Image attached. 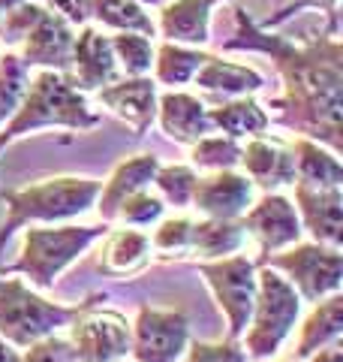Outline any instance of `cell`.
Listing matches in <instances>:
<instances>
[{"mask_svg":"<svg viewBox=\"0 0 343 362\" xmlns=\"http://www.w3.org/2000/svg\"><path fill=\"white\" fill-rule=\"evenodd\" d=\"M223 49L271 54L283 76V97L274 100V109H283L280 124L299 130L307 139L328 142L331 151H340L343 45L337 33L328 30L311 42H292L256 25L247 9H235V37Z\"/></svg>","mask_w":343,"mask_h":362,"instance_id":"1","label":"cell"},{"mask_svg":"<svg viewBox=\"0 0 343 362\" xmlns=\"http://www.w3.org/2000/svg\"><path fill=\"white\" fill-rule=\"evenodd\" d=\"M100 124V115L90 112L85 94L76 88L70 73L42 70L33 82H28L21 103L0 130V154L18 136L40 127H70V130H90Z\"/></svg>","mask_w":343,"mask_h":362,"instance_id":"2","label":"cell"},{"mask_svg":"<svg viewBox=\"0 0 343 362\" xmlns=\"http://www.w3.org/2000/svg\"><path fill=\"white\" fill-rule=\"evenodd\" d=\"M100 181L94 178H49L42 185H33L25 190H0V197L6 202V221L0 223V251L9 242L18 226L30 221H66L76 214H85L100 197Z\"/></svg>","mask_w":343,"mask_h":362,"instance_id":"3","label":"cell"},{"mask_svg":"<svg viewBox=\"0 0 343 362\" xmlns=\"http://www.w3.org/2000/svg\"><path fill=\"white\" fill-rule=\"evenodd\" d=\"M301 311V296L289 281L280 278L271 266H262L256 275V302L250 311V332H247V356L268 359L277 354L283 338L292 332Z\"/></svg>","mask_w":343,"mask_h":362,"instance_id":"4","label":"cell"},{"mask_svg":"<svg viewBox=\"0 0 343 362\" xmlns=\"http://www.w3.org/2000/svg\"><path fill=\"white\" fill-rule=\"evenodd\" d=\"M85 305L88 302L76 305V308H64V305L45 302L33 296L21 281L0 275V335H4V341L28 347L61 326H70Z\"/></svg>","mask_w":343,"mask_h":362,"instance_id":"5","label":"cell"},{"mask_svg":"<svg viewBox=\"0 0 343 362\" xmlns=\"http://www.w3.org/2000/svg\"><path fill=\"white\" fill-rule=\"evenodd\" d=\"M106 233V226H61V230H28L21 257L13 266H6L0 275H21L30 278L37 287H52L54 278L85 251L90 242H97Z\"/></svg>","mask_w":343,"mask_h":362,"instance_id":"6","label":"cell"},{"mask_svg":"<svg viewBox=\"0 0 343 362\" xmlns=\"http://www.w3.org/2000/svg\"><path fill=\"white\" fill-rule=\"evenodd\" d=\"M256 266H271L289 275V284L299 290V296L307 302H319L340 293L343 284V254L340 247L328 245H299L286 254H265L256 259Z\"/></svg>","mask_w":343,"mask_h":362,"instance_id":"7","label":"cell"},{"mask_svg":"<svg viewBox=\"0 0 343 362\" xmlns=\"http://www.w3.org/2000/svg\"><path fill=\"white\" fill-rule=\"evenodd\" d=\"M199 272L211 284L217 305L229 320V338H238L247 323L256 302V263L247 257H220L217 263H202Z\"/></svg>","mask_w":343,"mask_h":362,"instance_id":"8","label":"cell"},{"mask_svg":"<svg viewBox=\"0 0 343 362\" xmlns=\"http://www.w3.org/2000/svg\"><path fill=\"white\" fill-rule=\"evenodd\" d=\"M70 344L76 350V362H118L130 354V326L114 311H94L90 299L73 317Z\"/></svg>","mask_w":343,"mask_h":362,"instance_id":"9","label":"cell"},{"mask_svg":"<svg viewBox=\"0 0 343 362\" xmlns=\"http://www.w3.org/2000/svg\"><path fill=\"white\" fill-rule=\"evenodd\" d=\"M190 323L181 311H160L145 305L130 335V354L136 362H178L187 354Z\"/></svg>","mask_w":343,"mask_h":362,"instance_id":"10","label":"cell"},{"mask_svg":"<svg viewBox=\"0 0 343 362\" xmlns=\"http://www.w3.org/2000/svg\"><path fill=\"white\" fill-rule=\"evenodd\" d=\"M76 25H70L61 13L45 6L40 21L28 30L21 40V54L18 58L28 66H45V70H61L70 73L73 61V42H76Z\"/></svg>","mask_w":343,"mask_h":362,"instance_id":"11","label":"cell"},{"mask_svg":"<svg viewBox=\"0 0 343 362\" xmlns=\"http://www.w3.org/2000/svg\"><path fill=\"white\" fill-rule=\"evenodd\" d=\"M244 233H250L253 239L259 242V257L274 254L280 247L299 242L301 235V221H299V211L286 197L277 194H265L253 209L244 214Z\"/></svg>","mask_w":343,"mask_h":362,"instance_id":"12","label":"cell"},{"mask_svg":"<svg viewBox=\"0 0 343 362\" xmlns=\"http://www.w3.org/2000/svg\"><path fill=\"white\" fill-rule=\"evenodd\" d=\"M70 78L78 90H100L118 78V61L112 52V37L97 28H82L73 42Z\"/></svg>","mask_w":343,"mask_h":362,"instance_id":"13","label":"cell"},{"mask_svg":"<svg viewBox=\"0 0 343 362\" xmlns=\"http://www.w3.org/2000/svg\"><path fill=\"white\" fill-rule=\"evenodd\" d=\"M100 103H106L114 115L127 121L136 136H145L157 118V82L148 76L114 78L106 88H100Z\"/></svg>","mask_w":343,"mask_h":362,"instance_id":"14","label":"cell"},{"mask_svg":"<svg viewBox=\"0 0 343 362\" xmlns=\"http://www.w3.org/2000/svg\"><path fill=\"white\" fill-rule=\"evenodd\" d=\"M190 202L208 218H238L253 202V181L229 169H214V175L196 178Z\"/></svg>","mask_w":343,"mask_h":362,"instance_id":"15","label":"cell"},{"mask_svg":"<svg viewBox=\"0 0 343 362\" xmlns=\"http://www.w3.org/2000/svg\"><path fill=\"white\" fill-rule=\"evenodd\" d=\"M295 202L301 209L304 226L319 245L340 247L343 242V194L340 187H313L299 181Z\"/></svg>","mask_w":343,"mask_h":362,"instance_id":"16","label":"cell"},{"mask_svg":"<svg viewBox=\"0 0 343 362\" xmlns=\"http://www.w3.org/2000/svg\"><path fill=\"white\" fill-rule=\"evenodd\" d=\"M247 169V178L253 181L262 190H277L283 185H295V157L292 148H286L277 139H265L262 136H253L244 148H241V160Z\"/></svg>","mask_w":343,"mask_h":362,"instance_id":"17","label":"cell"},{"mask_svg":"<svg viewBox=\"0 0 343 362\" xmlns=\"http://www.w3.org/2000/svg\"><path fill=\"white\" fill-rule=\"evenodd\" d=\"M217 4H226V0H166L160 6V21H154V25L169 42L205 45Z\"/></svg>","mask_w":343,"mask_h":362,"instance_id":"18","label":"cell"},{"mask_svg":"<svg viewBox=\"0 0 343 362\" xmlns=\"http://www.w3.org/2000/svg\"><path fill=\"white\" fill-rule=\"evenodd\" d=\"M157 118L166 136L184 145L199 142L202 136L214 130L208 118V106L199 97L184 94V90H169V94L157 97Z\"/></svg>","mask_w":343,"mask_h":362,"instance_id":"19","label":"cell"},{"mask_svg":"<svg viewBox=\"0 0 343 362\" xmlns=\"http://www.w3.org/2000/svg\"><path fill=\"white\" fill-rule=\"evenodd\" d=\"M193 82H196L205 94H211L217 100H235V97H247V94H253V90H259L265 85V78L247 64H232V61L208 54L205 64L196 70V76H193Z\"/></svg>","mask_w":343,"mask_h":362,"instance_id":"20","label":"cell"},{"mask_svg":"<svg viewBox=\"0 0 343 362\" xmlns=\"http://www.w3.org/2000/svg\"><path fill=\"white\" fill-rule=\"evenodd\" d=\"M160 160L154 154H139V157H130V160L118 163V169L112 173V178L106 181V187H100V202H97V211L102 221H114L118 218V209L121 202L127 199L136 190H145L148 181H154Z\"/></svg>","mask_w":343,"mask_h":362,"instance_id":"21","label":"cell"},{"mask_svg":"<svg viewBox=\"0 0 343 362\" xmlns=\"http://www.w3.org/2000/svg\"><path fill=\"white\" fill-rule=\"evenodd\" d=\"M295 181L313 187H340L343 185V166L337 160V151H325L316 139H295Z\"/></svg>","mask_w":343,"mask_h":362,"instance_id":"22","label":"cell"},{"mask_svg":"<svg viewBox=\"0 0 343 362\" xmlns=\"http://www.w3.org/2000/svg\"><path fill=\"white\" fill-rule=\"evenodd\" d=\"M340 332H343V296L340 293H331V296L325 302H319V308L307 317L295 356L307 359V356H313L316 350H323L328 344H337Z\"/></svg>","mask_w":343,"mask_h":362,"instance_id":"23","label":"cell"},{"mask_svg":"<svg viewBox=\"0 0 343 362\" xmlns=\"http://www.w3.org/2000/svg\"><path fill=\"white\" fill-rule=\"evenodd\" d=\"M208 118H211V127H220L226 136H232V139L262 136L271 127L268 112L250 97L226 100V103H220L217 109H208Z\"/></svg>","mask_w":343,"mask_h":362,"instance_id":"24","label":"cell"},{"mask_svg":"<svg viewBox=\"0 0 343 362\" xmlns=\"http://www.w3.org/2000/svg\"><path fill=\"white\" fill-rule=\"evenodd\" d=\"M244 242V226L235 218H208L202 223H193L190 251L202 257H226L235 254Z\"/></svg>","mask_w":343,"mask_h":362,"instance_id":"25","label":"cell"},{"mask_svg":"<svg viewBox=\"0 0 343 362\" xmlns=\"http://www.w3.org/2000/svg\"><path fill=\"white\" fill-rule=\"evenodd\" d=\"M90 18H97L100 25L118 30H130V33H145L154 37L157 25L154 18L145 13V6L139 0H90Z\"/></svg>","mask_w":343,"mask_h":362,"instance_id":"26","label":"cell"},{"mask_svg":"<svg viewBox=\"0 0 343 362\" xmlns=\"http://www.w3.org/2000/svg\"><path fill=\"white\" fill-rule=\"evenodd\" d=\"M208 54L199 49H187L181 42H163L160 49H154V70H157V82L160 85H187L193 82L196 70L205 64Z\"/></svg>","mask_w":343,"mask_h":362,"instance_id":"27","label":"cell"},{"mask_svg":"<svg viewBox=\"0 0 343 362\" xmlns=\"http://www.w3.org/2000/svg\"><path fill=\"white\" fill-rule=\"evenodd\" d=\"M148 247H151V239L145 233H136V230H118L109 235L106 247H102V259H100V269L106 275H124L142 263L148 257Z\"/></svg>","mask_w":343,"mask_h":362,"instance_id":"28","label":"cell"},{"mask_svg":"<svg viewBox=\"0 0 343 362\" xmlns=\"http://www.w3.org/2000/svg\"><path fill=\"white\" fill-rule=\"evenodd\" d=\"M112 52H114V61L124 66L127 76H145L154 64V42L145 33L118 30L112 37Z\"/></svg>","mask_w":343,"mask_h":362,"instance_id":"29","label":"cell"},{"mask_svg":"<svg viewBox=\"0 0 343 362\" xmlns=\"http://www.w3.org/2000/svg\"><path fill=\"white\" fill-rule=\"evenodd\" d=\"M25 88H28V64L13 52L4 54L0 58V124L13 118Z\"/></svg>","mask_w":343,"mask_h":362,"instance_id":"30","label":"cell"},{"mask_svg":"<svg viewBox=\"0 0 343 362\" xmlns=\"http://www.w3.org/2000/svg\"><path fill=\"white\" fill-rule=\"evenodd\" d=\"M190 157L202 169H232L241 160V145L232 136H202L199 142H193Z\"/></svg>","mask_w":343,"mask_h":362,"instance_id":"31","label":"cell"},{"mask_svg":"<svg viewBox=\"0 0 343 362\" xmlns=\"http://www.w3.org/2000/svg\"><path fill=\"white\" fill-rule=\"evenodd\" d=\"M154 181L172 206H190L193 187H196V173L190 166H157Z\"/></svg>","mask_w":343,"mask_h":362,"instance_id":"32","label":"cell"},{"mask_svg":"<svg viewBox=\"0 0 343 362\" xmlns=\"http://www.w3.org/2000/svg\"><path fill=\"white\" fill-rule=\"evenodd\" d=\"M45 13L42 4H21L16 9H9V13L0 16V40L6 45H21V40L28 37V30L37 25L40 16Z\"/></svg>","mask_w":343,"mask_h":362,"instance_id":"33","label":"cell"},{"mask_svg":"<svg viewBox=\"0 0 343 362\" xmlns=\"http://www.w3.org/2000/svg\"><path fill=\"white\" fill-rule=\"evenodd\" d=\"M163 199L160 197H151L145 194V190H136V194H130L127 199L121 202L118 209V218H124L127 223H136V226H145V223H154L163 218Z\"/></svg>","mask_w":343,"mask_h":362,"instance_id":"34","label":"cell"},{"mask_svg":"<svg viewBox=\"0 0 343 362\" xmlns=\"http://www.w3.org/2000/svg\"><path fill=\"white\" fill-rule=\"evenodd\" d=\"M30 350L18 362H76V350L70 341L64 338H54V335H45L40 341L28 344Z\"/></svg>","mask_w":343,"mask_h":362,"instance_id":"35","label":"cell"},{"mask_svg":"<svg viewBox=\"0 0 343 362\" xmlns=\"http://www.w3.org/2000/svg\"><path fill=\"white\" fill-rule=\"evenodd\" d=\"M190 239H193V221L175 218L160 223V230L154 233V247H160V251H190Z\"/></svg>","mask_w":343,"mask_h":362,"instance_id":"36","label":"cell"},{"mask_svg":"<svg viewBox=\"0 0 343 362\" xmlns=\"http://www.w3.org/2000/svg\"><path fill=\"white\" fill-rule=\"evenodd\" d=\"M184 362H247V354L235 344V338L220 344H193Z\"/></svg>","mask_w":343,"mask_h":362,"instance_id":"37","label":"cell"},{"mask_svg":"<svg viewBox=\"0 0 343 362\" xmlns=\"http://www.w3.org/2000/svg\"><path fill=\"white\" fill-rule=\"evenodd\" d=\"M337 4H340V0H292V4L286 6V9H280L277 16H271L268 21H262V28L280 25V21L292 18L295 13H301V9H323V13L328 16V30L337 33Z\"/></svg>","mask_w":343,"mask_h":362,"instance_id":"38","label":"cell"},{"mask_svg":"<svg viewBox=\"0 0 343 362\" xmlns=\"http://www.w3.org/2000/svg\"><path fill=\"white\" fill-rule=\"evenodd\" d=\"M40 4L61 13L70 25H85L90 18V0H40Z\"/></svg>","mask_w":343,"mask_h":362,"instance_id":"39","label":"cell"},{"mask_svg":"<svg viewBox=\"0 0 343 362\" xmlns=\"http://www.w3.org/2000/svg\"><path fill=\"white\" fill-rule=\"evenodd\" d=\"M311 362H343V350L340 344H328L323 350H316V356Z\"/></svg>","mask_w":343,"mask_h":362,"instance_id":"40","label":"cell"},{"mask_svg":"<svg viewBox=\"0 0 343 362\" xmlns=\"http://www.w3.org/2000/svg\"><path fill=\"white\" fill-rule=\"evenodd\" d=\"M18 359H21V356L4 341V338H0V362H18Z\"/></svg>","mask_w":343,"mask_h":362,"instance_id":"41","label":"cell"},{"mask_svg":"<svg viewBox=\"0 0 343 362\" xmlns=\"http://www.w3.org/2000/svg\"><path fill=\"white\" fill-rule=\"evenodd\" d=\"M21 4H28V0H0V16L9 13V9H16V6H21Z\"/></svg>","mask_w":343,"mask_h":362,"instance_id":"42","label":"cell"},{"mask_svg":"<svg viewBox=\"0 0 343 362\" xmlns=\"http://www.w3.org/2000/svg\"><path fill=\"white\" fill-rule=\"evenodd\" d=\"M139 4H142V6H148V4H151V6H163L166 0H139Z\"/></svg>","mask_w":343,"mask_h":362,"instance_id":"43","label":"cell"}]
</instances>
